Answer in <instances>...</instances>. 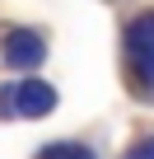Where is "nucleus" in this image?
Instances as JSON below:
<instances>
[{
  "mask_svg": "<svg viewBox=\"0 0 154 159\" xmlns=\"http://www.w3.org/2000/svg\"><path fill=\"white\" fill-rule=\"evenodd\" d=\"M126 52H131L135 75L154 89V10H145L140 19H131V28H126Z\"/></svg>",
  "mask_w": 154,
  "mask_h": 159,
  "instance_id": "obj_1",
  "label": "nucleus"
},
{
  "mask_svg": "<svg viewBox=\"0 0 154 159\" xmlns=\"http://www.w3.org/2000/svg\"><path fill=\"white\" fill-rule=\"evenodd\" d=\"M51 108H56V89L42 84V80H24L5 98V112H19V117H47Z\"/></svg>",
  "mask_w": 154,
  "mask_h": 159,
  "instance_id": "obj_2",
  "label": "nucleus"
},
{
  "mask_svg": "<svg viewBox=\"0 0 154 159\" xmlns=\"http://www.w3.org/2000/svg\"><path fill=\"white\" fill-rule=\"evenodd\" d=\"M42 56H47V42H42L37 33L14 28V33L5 38V61H10L14 70H33V66H42Z\"/></svg>",
  "mask_w": 154,
  "mask_h": 159,
  "instance_id": "obj_3",
  "label": "nucleus"
},
{
  "mask_svg": "<svg viewBox=\"0 0 154 159\" xmlns=\"http://www.w3.org/2000/svg\"><path fill=\"white\" fill-rule=\"evenodd\" d=\"M37 159H94V154H89L84 145H47Z\"/></svg>",
  "mask_w": 154,
  "mask_h": 159,
  "instance_id": "obj_4",
  "label": "nucleus"
},
{
  "mask_svg": "<svg viewBox=\"0 0 154 159\" xmlns=\"http://www.w3.org/2000/svg\"><path fill=\"white\" fill-rule=\"evenodd\" d=\"M126 159H154V136H149V140H140V145H135Z\"/></svg>",
  "mask_w": 154,
  "mask_h": 159,
  "instance_id": "obj_5",
  "label": "nucleus"
}]
</instances>
